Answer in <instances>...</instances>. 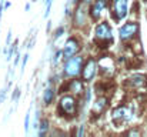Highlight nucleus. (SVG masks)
Here are the masks:
<instances>
[{
	"instance_id": "nucleus-19",
	"label": "nucleus",
	"mask_w": 147,
	"mask_h": 137,
	"mask_svg": "<svg viewBox=\"0 0 147 137\" xmlns=\"http://www.w3.org/2000/svg\"><path fill=\"white\" fill-rule=\"evenodd\" d=\"M46 4H47V6H50V4H51V0H46Z\"/></svg>"
},
{
	"instance_id": "nucleus-2",
	"label": "nucleus",
	"mask_w": 147,
	"mask_h": 137,
	"mask_svg": "<svg viewBox=\"0 0 147 137\" xmlns=\"http://www.w3.org/2000/svg\"><path fill=\"white\" fill-rule=\"evenodd\" d=\"M82 66H83V57L82 56H76V57H69L66 60L64 64V73L69 77H74L82 72Z\"/></svg>"
},
{
	"instance_id": "nucleus-20",
	"label": "nucleus",
	"mask_w": 147,
	"mask_h": 137,
	"mask_svg": "<svg viewBox=\"0 0 147 137\" xmlns=\"http://www.w3.org/2000/svg\"><path fill=\"white\" fill-rule=\"evenodd\" d=\"M84 1H86V3H89V1H92V0H84Z\"/></svg>"
},
{
	"instance_id": "nucleus-15",
	"label": "nucleus",
	"mask_w": 147,
	"mask_h": 137,
	"mask_svg": "<svg viewBox=\"0 0 147 137\" xmlns=\"http://www.w3.org/2000/svg\"><path fill=\"white\" fill-rule=\"evenodd\" d=\"M47 130H49V123H47V120H43L42 124H40V132H39V134H40V136H45V134L47 133Z\"/></svg>"
},
{
	"instance_id": "nucleus-16",
	"label": "nucleus",
	"mask_w": 147,
	"mask_h": 137,
	"mask_svg": "<svg viewBox=\"0 0 147 137\" xmlns=\"http://www.w3.org/2000/svg\"><path fill=\"white\" fill-rule=\"evenodd\" d=\"M63 30H64L63 27H60V29H57V30H56V37H59V36H61V33H63Z\"/></svg>"
},
{
	"instance_id": "nucleus-18",
	"label": "nucleus",
	"mask_w": 147,
	"mask_h": 137,
	"mask_svg": "<svg viewBox=\"0 0 147 137\" xmlns=\"http://www.w3.org/2000/svg\"><path fill=\"white\" fill-rule=\"evenodd\" d=\"M24 126H26V130H27V127H29V114L26 116V124Z\"/></svg>"
},
{
	"instance_id": "nucleus-11",
	"label": "nucleus",
	"mask_w": 147,
	"mask_h": 137,
	"mask_svg": "<svg viewBox=\"0 0 147 137\" xmlns=\"http://www.w3.org/2000/svg\"><path fill=\"white\" fill-rule=\"evenodd\" d=\"M129 84L133 87H142L146 84V77L143 74H134L133 77L129 79Z\"/></svg>"
},
{
	"instance_id": "nucleus-14",
	"label": "nucleus",
	"mask_w": 147,
	"mask_h": 137,
	"mask_svg": "<svg viewBox=\"0 0 147 137\" xmlns=\"http://www.w3.org/2000/svg\"><path fill=\"white\" fill-rule=\"evenodd\" d=\"M74 23L76 24H83L84 23V11L82 10V9H79L77 11H76V19H74Z\"/></svg>"
},
{
	"instance_id": "nucleus-7",
	"label": "nucleus",
	"mask_w": 147,
	"mask_h": 137,
	"mask_svg": "<svg viewBox=\"0 0 147 137\" xmlns=\"http://www.w3.org/2000/svg\"><path fill=\"white\" fill-rule=\"evenodd\" d=\"M79 49H80V43H79V40H77V39H74V37H71V39H69V40L66 42V45H64V49H63V56H64L66 59L73 57V56L79 51Z\"/></svg>"
},
{
	"instance_id": "nucleus-9",
	"label": "nucleus",
	"mask_w": 147,
	"mask_h": 137,
	"mask_svg": "<svg viewBox=\"0 0 147 137\" xmlns=\"http://www.w3.org/2000/svg\"><path fill=\"white\" fill-rule=\"evenodd\" d=\"M113 121L114 123H124L130 119V111L126 109V107H117L113 110Z\"/></svg>"
},
{
	"instance_id": "nucleus-17",
	"label": "nucleus",
	"mask_w": 147,
	"mask_h": 137,
	"mask_svg": "<svg viewBox=\"0 0 147 137\" xmlns=\"http://www.w3.org/2000/svg\"><path fill=\"white\" fill-rule=\"evenodd\" d=\"M26 63H27V54L24 56V59H23V63H22V66H23V69H24V66H26Z\"/></svg>"
},
{
	"instance_id": "nucleus-4",
	"label": "nucleus",
	"mask_w": 147,
	"mask_h": 137,
	"mask_svg": "<svg viewBox=\"0 0 147 137\" xmlns=\"http://www.w3.org/2000/svg\"><path fill=\"white\" fill-rule=\"evenodd\" d=\"M113 39V33H111V27L107 22L100 23L96 27V40L94 42H107L110 43Z\"/></svg>"
},
{
	"instance_id": "nucleus-10",
	"label": "nucleus",
	"mask_w": 147,
	"mask_h": 137,
	"mask_svg": "<svg viewBox=\"0 0 147 137\" xmlns=\"http://www.w3.org/2000/svg\"><path fill=\"white\" fill-rule=\"evenodd\" d=\"M106 6H107V0H96L93 3V6L90 7V16L94 20H97L98 17L101 16V13L104 11Z\"/></svg>"
},
{
	"instance_id": "nucleus-13",
	"label": "nucleus",
	"mask_w": 147,
	"mask_h": 137,
	"mask_svg": "<svg viewBox=\"0 0 147 137\" xmlns=\"http://www.w3.org/2000/svg\"><path fill=\"white\" fill-rule=\"evenodd\" d=\"M53 97H54V91L51 90V89H47V90L45 91V94H43V101H45V104H50V103L53 101Z\"/></svg>"
},
{
	"instance_id": "nucleus-3",
	"label": "nucleus",
	"mask_w": 147,
	"mask_h": 137,
	"mask_svg": "<svg viewBox=\"0 0 147 137\" xmlns=\"http://www.w3.org/2000/svg\"><path fill=\"white\" fill-rule=\"evenodd\" d=\"M129 1L130 0H113L111 1V10H113V19L121 20L127 16L129 11Z\"/></svg>"
},
{
	"instance_id": "nucleus-1",
	"label": "nucleus",
	"mask_w": 147,
	"mask_h": 137,
	"mask_svg": "<svg viewBox=\"0 0 147 137\" xmlns=\"http://www.w3.org/2000/svg\"><path fill=\"white\" fill-rule=\"evenodd\" d=\"M57 111L61 116H69V117L76 116V113H77V101H76V99L73 96H63L60 99Z\"/></svg>"
},
{
	"instance_id": "nucleus-5",
	"label": "nucleus",
	"mask_w": 147,
	"mask_h": 137,
	"mask_svg": "<svg viewBox=\"0 0 147 137\" xmlns=\"http://www.w3.org/2000/svg\"><path fill=\"white\" fill-rule=\"evenodd\" d=\"M137 30H139V24H137V23H134V22L126 23V24L120 29V39H121L123 42L130 40V39H133V37L136 36Z\"/></svg>"
},
{
	"instance_id": "nucleus-6",
	"label": "nucleus",
	"mask_w": 147,
	"mask_h": 137,
	"mask_svg": "<svg viewBox=\"0 0 147 137\" xmlns=\"http://www.w3.org/2000/svg\"><path fill=\"white\" fill-rule=\"evenodd\" d=\"M96 70H97V63H96L93 59H89L87 63H86V66H84L83 70H82V77H83V80H84V82L93 80V77H94V74H96Z\"/></svg>"
},
{
	"instance_id": "nucleus-12",
	"label": "nucleus",
	"mask_w": 147,
	"mask_h": 137,
	"mask_svg": "<svg viewBox=\"0 0 147 137\" xmlns=\"http://www.w3.org/2000/svg\"><path fill=\"white\" fill-rule=\"evenodd\" d=\"M70 90L74 91L76 94L83 93V84H82V82H80V80H73V82H70Z\"/></svg>"
},
{
	"instance_id": "nucleus-8",
	"label": "nucleus",
	"mask_w": 147,
	"mask_h": 137,
	"mask_svg": "<svg viewBox=\"0 0 147 137\" xmlns=\"http://www.w3.org/2000/svg\"><path fill=\"white\" fill-rule=\"evenodd\" d=\"M107 99L106 97H98L97 100H96V103L93 104V109H92V116H90V120L93 121V120H96L97 117H100V114L104 111V109H106V106H107Z\"/></svg>"
}]
</instances>
